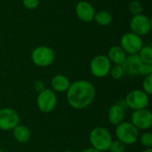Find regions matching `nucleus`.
I'll use <instances>...</instances> for the list:
<instances>
[{
	"mask_svg": "<svg viewBox=\"0 0 152 152\" xmlns=\"http://www.w3.org/2000/svg\"><path fill=\"white\" fill-rule=\"evenodd\" d=\"M95 94V87L91 82L77 80L67 90V101L73 109L84 110L93 102Z\"/></svg>",
	"mask_w": 152,
	"mask_h": 152,
	"instance_id": "f257e3e1",
	"label": "nucleus"
},
{
	"mask_svg": "<svg viewBox=\"0 0 152 152\" xmlns=\"http://www.w3.org/2000/svg\"><path fill=\"white\" fill-rule=\"evenodd\" d=\"M112 136L110 133L104 127H95L89 134V142L92 148L99 151H108L112 142Z\"/></svg>",
	"mask_w": 152,
	"mask_h": 152,
	"instance_id": "f03ea898",
	"label": "nucleus"
},
{
	"mask_svg": "<svg viewBox=\"0 0 152 152\" xmlns=\"http://www.w3.org/2000/svg\"><path fill=\"white\" fill-rule=\"evenodd\" d=\"M117 140L125 145H133L139 139V130L130 122H122L115 131Z\"/></svg>",
	"mask_w": 152,
	"mask_h": 152,
	"instance_id": "7ed1b4c3",
	"label": "nucleus"
},
{
	"mask_svg": "<svg viewBox=\"0 0 152 152\" xmlns=\"http://www.w3.org/2000/svg\"><path fill=\"white\" fill-rule=\"evenodd\" d=\"M55 59V53L53 50L45 45H41L36 47L31 53L32 62L40 68L49 67L53 64Z\"/></svg>",
	"mask_w": 152,
	"mask_h": 152,
	"instance_id": "20e7f679",
	"label": "nucleus"
},
{
	"mask_svg": "<svg viewBox=\"0 0 152 152\" xmlns=\"http://www.w3.org/2000/svg\"><path fill=\"white\" fill-rule=\"evenodd\" d=\"M150 102L149 95L144 93L142 90H132L129 92L125 99L126 105L133 110H138L142 109H147Z\"/></svg>",
	"mask_w": 152,
	"mask_h": 152,
	"instance_id": "39448f33",
	"label": "nucleus"
},
{
	"mask_svg": "<svg viewBox=\"0 0 152 152\" xmlns=\"http://www.w3.org/2000/svg\"><path fill=\"white\" fill-rule=\"evenodd\" d=\"M57 104V97L55 93L50 88H45L39 92L37 98V105L38 110L43 113L52 112Z\"/></svg>",
	"mask_w": 152,
	"mask_h": 152,
	"instance_id": "423d86ee",
	"label": "nucleus"
},
{
	"mask_svg": "<svg viewBox=\"0 0 152 152\" xmlns=\"http://www.w3.org/2000/svg\"><path fill=\"white\" fill-rule=\"evenodd\" d=\"M111 62L106 55L99 54L94 56L90 62V70L94 77L102 78L109 75Z\"/></svg>",
	"mask_w": 152,
	"mask_h": 152,
	"instance_id": "0eeeda50",
	"label": "nucleus"
},
{
	"mask_svg": "<svg viewBox=\"0 0 152 152\" xmlns=\"http://www.w3.org/2000/svg\"><path fill=\"white\" fill-rule=\"evenodd\" d=\"M120 46L126 53V54H136L143 46L142 37L133 32H127L121 37Z\"/></svg>",
	"mask_w": 152,
	"mask_h": 152,
	"instance_id": "6e6552de",
	"label": "nucleus"
},
{
	"mask_svg": "<svg viewBox=\"0 0 152 152\" xmlns=\"http://www.w3.org/2000/svg\"><path fill=\"white\" fill-rule=\"evenodd\" d=\"M20 124V117L17 111L11 108L0 110V130L11 131Z\"/></svg>",
	"mask_w": 152,
	"mask_h": 152,
	"instance_id": "1a4fd4ad",
	"label": "nucleus"
},
{
	"mask_svg": "<svg viewBox=\"0 0 152 152\" xmlns=\"http://www.w3.org/2000/svg\"><path fill=\"white\" fill-rule=\"evenodd\" d=\"M130 28H131V32L140 37L145 36L151 31V19L142 13L134 15L131 19Z\"/></svg>",
	"mask_w": 152,
	"mask_h": 152,
	"instance_id": "9d476101",
	"label": "nucleus"
},
{
	"mask_svg": "<svg viewBox=\"0 0 152 152\" xmlns=\"http://www.w3.org/2000/svg\"><path fill=\"white\" fill-rule=\"evenodd\" d=\"M131 123L138 130H148L152 126V113L148 109L134 110L131 116Z\"/></svg>",
	"mask_w": 152,
	"mask_h": 152,
	"instance_id": "9b49d317",
	"label": "nucleus"
},
{
	"mask_svg": "<svg viewBox=\"0 0 152 152\" xmlns=\"http://www.w3.org/2000/svg\"><path fill=\"white\" fill-rule=\"evenodd\" d=\"M76 14L77 18L84 22H91L94 20L95 10L94 6L87 1H80L77 4Z\"/></svg>",
	"mask_w": 152,
	"mask_h": 152,
	"instance_id": "f8f14e48",
	"label": "nucleus"
},
{
	"mask_svg": "<svg viewBox=\"0 0 152 152\" xmlns=\"http://www.w3.org/2000/svg\"><path fill=\"white\" fill-rule=\"evenodd\" d=\"M142 62L138 53L127 55L126 61L122 64L124 74L130 76V77L138 75L139 69H140V67L142 66Z\"/></svg>",
	"mask_w": 152,
	"mask_h": 152,
	"instance_id": "ddd939ff",
	"label": "nucleus"
},
{
	"mask_svg": "<svg viewBox=\"0 0 152 152\" xmlns=\"http://www.w3.org/2000/svg\"><path fill=\"white\" fill-rule=\"evenodd\" d=\"M126 116L125 109L120 103L113 104L108 111V120L113 126H118L122 122H124Z\"/></svg>",
	"mask_w": 152,
	"mask_h": 152,
	"instance_id": "4468645a",
	"label": "nucleus"
},
{
	"mask_svg": "<svg viewBox=\"0 0 152 152\" xmlns=\"http://www.w3.org/2000/svg\"><path fill=\"white\" fill-rule=\"evenodd\" d=\"M126 53L121 48L120 45H113L110 48L107 57L114 65H122L126 59Z\"/></svg>",
	"mask_w": 152,
	"mask_h": 152,
	"instance_id": "2eb2a0df",
	"label": "nucleus"
},
{
	"mask_svg": "<svg viewBox=\"0 0 152 152\" xmlns=\"http://www.w3.org/2000/svg\"><path fill=\"white\" fill-rule=\"evenodd\" d=\"M51 86H52V90L53 92H58V93H64L67 92L70 86L69 79L61 74H58L54 76L52 80H51Z\"/></svg>",
	"mask_w": 152,
	"mask_h": 152,
	"instance_id": "dca6fc26",
	"label": "nucleus"
},
{
	"mask_svg": "<svg viewBox=\"0 0 152 152\" xmlns=\"http://www.w3.org/2000/svg\"><path fill=\"white\" fill-rule=\"evenodd\" d=\"M12 135L14 140L19 143H26L31 138L30 130L22 125H18L12 129Z\"/></svg>",
	"mask_w": 152,
	"mask_h": 152,
	"instance_id": "f3484780",
	"label": "nucleus"
},
{
	"mask_svg": "<svg viewBox=\"0 0 152 152\" xmlns=\"http://www.w3.org/2000/svg\"><path fill=\"white\" fill-rule=\"evenodd\" d=\"M94 20L100 26H108L112 22V16L110 12L102 10L95 12Z\"/></svg>",
	"mask_w": 152,
	"mask_h": 152,
	"instance_id": "a211bd4d",
	"label": "nucleus"
},
{
	"mask_svg": "<svg viewBox=\"0 0 152 152\" xmlns=\"http://www.w3.org/2000/svg\"><path fill=\"white\" fill-rule=\"evenodd\" d=\"M138 55L142 63L152 64V47L151 45H145L141 48Z\"/></svg>",
	"mask_w": 152,
	"mask_h": 152,
	"instance_id": "6ab92c4d",
	"label": "nucleus"
},
{
	"mask_svg": "<svg viewBox=\"0 0 152 152\" xmlns=\"http://www.w3.org/2000/svg\"><path fill=\"white\" fill-rule=\"evenodd\" d=\"M111 77L115 80H119L123 77L124 74V70L122 68V65H114L113 67L111 66L110 73Z\"/></svg>",
	"mask_w": 152,
	"mask_h": 152,
	"instance_id": "aec40b11",
	"label": "nucleus"
},
{
	"mask_svg": "<svg viewBox=\"0 0 152 152\" xmlns=\"http://www.w3.org/2000/svg\"><path fill=\"white\" fill-rule=\"evenodd\" d=\"M128 10H129V12L134 16V15H138V14H141L142 12V4L139 2V1H132L129 5H128Z\"/></svg>",
	"mask_w": 152,
	"mask_h": 152,
	"instance_id": "412c9836",
	"label": "nucleus"
},
{
	"mask_svg": "<svg viewBox=\"0 0 152 152\" xmlns=\"http://www.w3.org/2000/svg\"><path fill=\"white\" fill-rule=\"evenodd\" d=\"M140 139L141 144L145 147V149H152V134L150 132L143 133Z\"/></svg>",
	"mask_w": 152,
	"mask_h": 152,
	"instance_id": "4be33fe9",
	"label": "nucleus"
},
{
	"mask_svg": "<svg viewBox=\"0 0 152 152\" xmlns=\"http://www.w3.org/2000/svg\"><path fill=\"white\" fill-rule=\"evenodd\" d=\"M142 91L146 93L149 96L152 94V75L144 77L142 81Z\"/></svg>",
	"mask_w": 152,
	"mask_h": 152,
	"instance_id": "5701e85b",
	"label": "nucleus"
},
{
	"mask_svg": "<svg viewBox=\"0 0 152 152\" xmlns=\"http://www.w3.org/2000/svg\"><path fill=\"white\" fill-rule=\"evenodd\" d=\"M125 147H126V145L124 143H122L118 140H116V141L111 142V144L110 146L109 151L110 152H124L125 151Z\"/></svg>",
	"mask_w": 152,
	"mask_h": 152,
	"instance_id": "b1692460",
	"label": "nucleus"
},
{
	"mask_svg": "<svg viewBox=\"0 0 152 152\" xmlns=\"http://www.w3.org/2000/svg\"><path fill=\"white\" fill-rule=\"evenodd\" d=\"M139 74L143 77H148L152 75V64L142 63L139 69Z\"/></svg>",
	"mask_w": 152,
	"mask_h": 152,
	"instance_id": "393cba45",
	"label": "nucleus"
},
{
	"mask_svg": "<svg viewBox=\"0 0 152 152\" xmlns=\"http://www.w3.org/2000/svg\"><path fill=\"white\" fill-rule=\"evenodd\" d=\"M22 4L25 8L28 10H34L39 5V0H22Z\"/></svg>",
	"mask_w": 152,
	"mask_h": 152,
	"instance_id": "a878e982",
	"label": "nucleus"
},
{
	"mask_svg": "<svg viewBox=\"0 0 152 152\" xmlns=\"http://www.w3.org/2000/svg\"><path fill=\"white\" fill-rule=\"evenodd\" d=\"M35 88H36V90L37 91H39V92H41L43 89H45V87H44V84L40 81V80H38V81H36L35 82Z\"/></svg>",
	"mask_w": 152,
	"mask_h": 152,
	"instance_id": "bb28decb",
	"label": "nucleus"
},
{
	"mask_svg": "<svg viewBox=\"0 0 152 152\" xmlns=\"http://www.w3.org/2000/svg\"><path fill=\"white\" fill-rule=\"evenodd\" d=\"M81 152H102V151H97V150H95V149H94V148H87V149H85L84 151H82Z\"/></svg>",
	"mask_w": 152,
	"mask_h": 152,
	"instance_id": "cd10ccee",
	"label": "nucleus"
},
{
	"mask_svg": "<svg viewBox=\"0 0 152 152\" xmlns=\"http://www.w3.org/2000/svg\"><path fill=\"white\" fill-rule=\"evenodd\" d=\"M142 152H152V149H145Z\"/></svg>",
	"mask_w": 152,
	"mask_h": 152,
	"instance_id": "c85d7f7f",
	"label": "nucleus"
},
{
	"mask_svg": "<svg viewBox=\"0 0 152 152\" xmlns=\"http://www.w3.org/2000/svg\"><path fill=\"white\" fill-rule=\"evenodd\" d=\"M62 152H73V151H62Z\"/></svg>",
	"mask_w": 152,
	"mask_h": 152,
	"instance_id": "c756f323",
	"label": "nucleus"
},
{
	"mask_svg": "<svg viewBox=\"0 0 152 152\" xmlns=\"http://www.w3.org/2000/svg\"><path fill=\"white\" fill-rule=\"evenodd\" d=\"M0 152H3V151H2V150H1V149H0Z\"/></svg>",
	"mask_w": 152,
	"mask_h": 152,
	"instance_id": "7c9ffc66",
	"label": "nucleus"
}]
</instances>
